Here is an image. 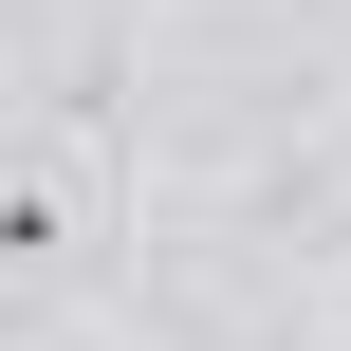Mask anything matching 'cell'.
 I'll return each mask as SVG.
<instances>
[{
    "label": "cell",
    "instance_id": "1",
    "mask_svg": "<svg viewBox=\"0 0 351 351\" xmlns=\"http://www.w3.org/2000/svg\"><path fill=\"white\" fill-rule=\"evenodd\" d=\"M56 241H74V204H56V167H19V185H0V259L56 278Z\"/></svg>",
    "mask_w": 351,
    "mask_h": 351
}]
</instances>
